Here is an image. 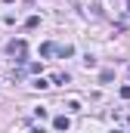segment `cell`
Listing matches in <instances>:
<instances>
[{
    "instance_id": "obj_5",
    "label": "cell",
    "mask_w": 130,
    "mask_h": 133,
    "mask_svg": "<svg viewBox=\"0 0 130 133\" xmlns=\"http://www.w3.org/2000/svg\"><path fill=\"white\" fill-rule=\"evenodd\" d=\"M121 99H130V84H127V87H121Z\"/></svg>"
},
{
    "instance_id": "obj_3",
    "label": "cell",
    "mask_w": 130,
    "mask_h": 133,
    "mask_svg": "<svg viewBox=\"0 0 130 133\" xmlns=\"http://www.w3.org/2000/svg\"><path fill=\"white\" fill-rule=\"evenodd\" d=\"M56 53H59V56H74V46H68V43H65V46H56Z\"/></svg>"
},
{
    "instance_id": "obj_6",
    "label": "cell",
    "mask_w": 130,
    "mask_h": 133,
    "mask_svg": "<svg viewBox=\"0 0 130 133\" xmlns=\"http://www.w3.org/2000/svg\"><path fill=\"white\" fill-rule=\"evenodd\" d=\"M6 3H12V0H6Z\"/></svg>"
},
{
    "instance_id": "obj_2",
    "label": "cell",
    "mask_w": 130,
    "mask_h": 133,
    "mask_svg": "<svg viewBox=\"0 0 130 133\" xmlns=\"http://www.w3.org/2000/svg\"><path fill=\"white\" fill-rule=\"evenodd\" d=\"M53 127H56V130H62V133H68V127H71V121H68L65 115H59V118H53Z\"/></svg>"
},
{
    "instance_id": "obj_1",
    "label": "cell",
    "mask_w": 130,
    "mask_h": 133,
    "mask_svg": "<svg viewBox=\"0 0 130 133\" xmlns=\"http://www.w3.org/2000/svg\"><path fill=\"white\" fill-rule=\"evenodd\" d=\"M6 53H9V56H19V59H25V53H28V43H25V40H12V43L6 46Z\"/></svg>"
},
{
    "instance_id": "obj_4",
    "label": "cell",
    "mask_w": 130,
    "mask_h": 133,
    "mask_svg": "<svg viewBox=\"0 0 130 133\" xmlns=\"http://www.w3.org/2000/svg\"><path fill=\"white\" fill-rule=\"evenodd\" d=\"M53 53H56V43H43L40 46V56H53Z\"/></svg>"
}]
</instances>
